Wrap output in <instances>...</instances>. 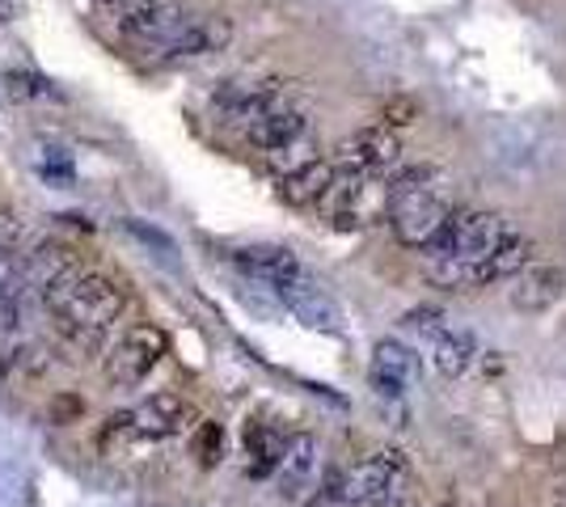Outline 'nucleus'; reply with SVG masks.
<instances>
[{
  "mask_svg": "<svg viewBox=\"0 0 566 507\" xmlns=\"http://www.w3.org/2000/svg\"><path fill=\"white\" fill-rule=\"evenodd\" d=\"M331 182H334V161L313 157L308 166L283 173L280 199L283 203H292V208H313V203H322V194L331 191Z\"/></svg>",
  "mask_w": 566,
  "mask_h": 507,
  "instance_id": "nucleus-14",
  "label": "nucleus"
},
{
  "mask_svg": "<svg viewBox=\"0 0 566 507\" xmlns=\"http://www.w3.org/2000/svg\"><path fill=\"white\" fill-rule=\"evenodd\" d=\"M22 0H0V22H18L22 18Z\"/></svg>",
  "mask_w": 566,
  "mask_h": 507,
  "instance_id": "nucleus-29",
  "label": "nucleus"
},
{
  "mask_svg": "<svg viewBox=\"0 0 566 507\" xmlns=\"http://www.w3.org/2000/svg\"><path fill=\"white\" fill-rule=\"evenodd\" d=\"M43 309H48L72 338L81 342H94L115 326L123 309H127V292L118 288L111 275H90V271H69L55 288H48L43 296Z\"/></svg>",
  "mask_w": 566,
  "mask_h": 507,
  "instance_id": "nucleus-1",
  "label": "nucleus"
},
{
  "mask_svg": "<svg viewBox=\"0 0 566 507\" xmlns=\"http://www.w3.org/2000/svg\"><path fill=\"white\" fill-rule=\"evenodd\" d=\"M473 360H478V338H473L470 330L449 326L444 335L436 338V368H440L444 377H461V372H470Z\"/></svg>",
  "mask_w": 566,
  "mask_h": 507,
  "instance_id": "nucleus-18",
  "label": "nucleus"
},
{
  "mask_svg": "<svg viewBox=\"0 0 566 507\" xmlns=\"http://www.w3.org/2000/svg\"><path fill=\"white\" fill-rule=\"evenodd\" d=\"M115 423L132 440H169V435H182L195 423V411H190L187 398L178 393H153L144 398L140 406L115 414Z\"/></svg>",
  "mask_w": 566,
  "mask_h": 507,
  "instance_id": "nucleus-5",
  "label": "nucleus"
},
{
  "mask_svg": "<svg viewBox=\"0 0 566 507\" xmlns=\"http://www.w3.org/2000/svg\"><path fill=\"white\" fill-rule=\"evenodd\" d=\"M380 119L385 123H415L419 119V102H410V97H389L385 102V110H380Z\"/></svg>",
  "mask_w": 566,
  "mask_h": 507,
  "instance_id": "nucleus-25",
  "label": "nucleus"
},
{
  "mask_svg": "<svg viewBox=\"0 0 566 507\" xmlns=\"http://www.w3.org/2000/svg\"><path fill=\"white\" fill-rule=\"evenodd\" d=\"M528 237H520V233H507L503 242L482 258V263H473V284H495V279H512L520 266L528 263Z\"/></svg>",
  "mask_w": 566,
  "mask_h": 507,
  "instance_id": "nucleus-16",
  "label": "nucleus"
},
{
  "mask_svg": "<svg viewBox=\"0 0 566 507\" xmlns=\"http://www.w3.org/2000/svg\"><path fill=\"white\" fill-rule=\"evenodd\" d=\"M283 444H287V440H283L271 423H262V419L245 423V453H250V474H254V478H266V474L275 469Z\"/></svg>",
  "mask_w": 566,
  "mask_h": 507,
  "instance_id": "nucleus-17",
  "label": "nucleus"
},
{
  "mask_svg": "<svg viewBox=\"0 0 566 507\" xmlns=\"http://www.w3.org/2000/svg\"><path fill=\"white\" fill-rule=\"evenodd\" d=\"M419 377H423L419 356L398 338H380L377 351H373V363H368V385L377 389L380 398H406L410 389L419 385Z\"/></svg>",
  "mask_w": 566,
  "mask_h": 507,
  "instance_id": "nucleus-7",
  "label": "nucleus"
},
{
  "mask_svg": "<svg viewBox=\"0 0 566 507\" xmlns=\"http://www.w3.org/2000/svg\"><path fill=\"white\" fill-rule=\"evenodd\" d=\"M401 145L389 127H364L355 131L352 140H343L334 152V169L338 173H385L389 166H398Z\"/></svg>",
  "mask_w": 566,
  "mask_h": 507,
  "instance_id": "nucleus-6",
  "label": "nucleus"
},
{
  "mask_svg": "<svg viewBox=\"0 0 566 507\" xmlns=\"http://www.w3.org/2000/svg\"><path fill=\"white\" fill-rule=\"evenodd\" d=\"M195 457H199V465H216V461L224 457V427L220 423L203 419L195 427Z\"/></svg>",
  "mask_w": 566,
  "mask_h": 507,
  "instance_id": "nucleus-21",
  "label": "nucleus"
},
{
  "mask_svg": "<svg viewBox=\"0 0 566 507\" xmlns=\"http://www.w3.org/2000/svg\"><path fill=\"white\" fill-rule=\"evenodd\" d=\"M39 169H43V178H51V182H72V157L60 152V148H51Z\"/></svg>",
  "mask_w": 566,
  "mask_h": 507,
  "instance_id": "nucleus-26",
  "label": "nucleus"
},
{
  "mask_svg": "<svg viewBox=\"0 0 566 507\" xmlns=\"http://www.w3.org/2000/svg\"><path fill=\"white\" fill-rule=\"evenodd\" d=\"M123 229L136 237V242H144V245H153L161 258H174L178 254V245H174V237L169 233H161V229H153V224H144V220H136V216H127L123 220Z\"/></svg>",
  "mask_w": 566,
  "mask_h": 507,
  "instance_id": "nucleus-23",
  "label": "nucleus"
},
{
  "mask_svg": "<svg viewBox=\"0 0 566 507\" xmlns=\"http://www.w3.org/2000/svg\"><path fill=\"white\" fill-rule=\"evenodd\" d=\"M4 89H9V97H18V102H30V97H60L48 85V76L30 73V68H13V73H4Z\"/></svg>",
  "mask_w": 566,
  "mask_h": 507,
  "instance_id": "nucleus-20",
  "label": "nucleus"
},
{
  "mask_svg": "<svg viewBox=\"0 0 566 507\" xmlns=\"http://www.w3.org/2000/svg\"><path fill=\"white\" fill-rule=\"evenodd\" d=\"M18 296V258L0 254V305H9Z\"/></svg>",
  "mask_w": 566,
  "mask_h": 507,
  "instance_id": "nucleus-27",
  "label": "nucleus"
},
{
  "mask_svg": "<svg viewBox=\"0 0 566 507\" xmlns=\"http://www.w3.org/2000/svg\"><path fill=\"white\" fill-rule=\"evenodd\" d=\"M233 39V30L224 18H187L169 34L157 51H166L174 60H190V55H212V51H224Z\"/></svg>",
  "mask_w": 566,
  "mask_h": 507,
  "instance_id": "nucleus-12",
  "label": "nucleus"
},
{
  "mask_svg": "<svg viewBox=\"0 0 566 507\" xmlns=\"http://www.w3.org/2000/svg\"><path fill=\"white\" fill-rule=\"evenodd\" d=\"M313 469H317V440H313V435H292V440L283 444V453L271 474H275L280 495L296 499L308 486V478H313Z\"/></svg>",
  "mask_w": 566,
  "mask_h": 507,
  "instance_id": "nucleus-13",
  "label": "nucleus"
},
{
  "mask_svg": "<svg viewBox=\"0 0 566 507\" xmlns=\"http://www.w3.org/2000/svg\"><path fill=\"white\" fill-rule=\"evenodd\" d=\"M233 263L254 279L262 288L280 292L283 284H292L296 275H305V266L296 263V254L292 250H283V245H241L233 254Z\"/></svg>",
  "mask_w": 566,
  "mask_h": 507,
  "instance_id": "nucleus-11",
  "label": "nucleus"
},
{
  "mask_svg": "<svg viewBox=\"0 0 566 507\" xmlns=\"http://www.w3.org/2000/svg\"><path fill=\"white\" fill-rule=\"evenodd\" d=\"M317 157V140L308 136V131H301V136H292V140H283V145L266 148V166L275 169V173H292V169L308 166Z\"/></svg>",
  "mask_w": 566,
  "mask_h": 507,
  "instance_id": "nucleus-19",
  "label": "nucleus"
},
{
  "mask_svg": "<svg viewBox=\"0 0 566 507\" xmlns=\"http://www.w3.org/2000/svg\"><path fill=\"white\" fill-rule=\"evenodd\" d=\"M401 326L415 330V335L440 338L449 330V317H444V309H436V305H423V309H410V314L401 317Z\"/></svg>",
  "mask_w": 566,
  "mask_h": 507,
  "instance_id": "nucleus-22",
  "label": "nucleus"
},
{
  "mask_svg": "<svg viewBox=\"0 0 566 507\" xmlns=\"http://www.w3.org/2000/svg\"><path fill=\"white\" fill-rule=\"evenodd\" d=\"M305 507H347V504L338 499V490H334V486H326V490H317V499H308Z\"/></svg>",
  "mask_w": 566,
  "mask_h": 507,
  "instance_id": "nucleus-28",
  "label": "nucleus"
},
{
  "mask_svg": "<svg viewBox=\"0 0 566 507\" xmlns=\"http://www.w3.org/2000/svg\"><path fill=\"white\" fill-rule=\"evenodd\" d=\"M25 245V220H18L13 212H0V254H13Z\"/></svg>",
  "mask_w": 566,
  "mask_h": 507,
  "instance_id": "nucleus-24",
  "label": "nucleus"
},
{
  "mask_svg": "<svg viewBox=\"0 0 566 507\" xmlns=\"http://www.w3.org/2000/svg\"><path fill=\"white\" fill-rule=\"evenodd\" d=\"M283 305L292 309L296 321H305L308 330H322V335H343V314H338V305H334L326 292L317 288L308 275H296L292 284H283L280 292Z\"/></svg>",
  "mask_w": 566,
  "mask_h": 507,
  "instance_id": "nucleus-8",
  "label": "nucleus"
},
{
  "mask_svg": "<svg viewBox=\"0 0 566 507\" xmlns=\"http://www.w3.org/2000/svg\"><path fill=\"white\" fill-rule=\"evenodd\" d=\"M368 507H406V504H401L398 495H394V490H389V495H380L377 504H368Z\"/></svg>",
  "mask_w": 566,
  "mask_h": 507,
  "instance_id": "nucleus-30",
  "label": "nucleus"
},
{
  "mask_svg": "<svg viewBox=\"0 0 566 507\" xmlns=\"http://www.w3.org/2000/svg\"><path fill=\"white\" fill-rule=\"evenodd\" d=\"M406 478V461L401 453L394 448H385V453H373V457H364L359 465H352L343 478H334V490H338V499L347 507H368L377 504L380 495H389V490H398V483Z\"/></svg>",
  "mask_w": 566,
  "mask_h": 507,
  "instance_id": "nucleus-4",
  "label": "nucleus"
},
{
  "mask_svg": "<svg viewBox=\"0 0 566 507\" xmlns=\"http://www.w3.org/2000/svg\"><path fill=\"white\" fill-rule=\"evenodd\" d=\"M566 292V271L554 263H524L512 275V305L520 314H545Z\"/></svg>",
  "mask_w": 566,
  "mask_h": 507,
  "instance_id": "nucleus-10",
  "label": "nucleus"
},
{
  "mask_svg": "<svg viewBox=\"0 0 566 507\" xmlns=\"http://www.w3.org/2000/svg\"><path fill=\"white\" fill-rule=\"evenodd\" d=\"M182 22L187 13L178 0H123V30L148 47H161Z\"/></svg>",
  "mask_w": 566,
  "mask_h": 507,
  "instance_id": "nucleus-9",
  "label": "nucleus"
},
{
  "mask_svg": "<svg viewBox=\"0 0 566 507\" xmlns=\"http://www.w3.org/2000/svg\"><path fill=\"white\" fill-rule=\"evenodd\" d=\"M507 220L499 212H457L444 220V229L423 245L427 258H461V263H482L503 237H507Z\"/></svg>",
  "mask_w": 566,
  "mask_h": 507,
  "instance_id": "nucleus-2",
  "label": "nucleus"
},
{
  "mask_svg": "<svg viewBox=\"0 0 566 507\" xmlns=\"http://www.w3.org/2000/svg\"><path fill=\"white\" fill-rule=\"evenodd\" d=\"M166 351H169L166 330H161V326H153V321H140V326H132L127 335L118 338L115 351L106 356V377L123 389L140 385L144 377L166 360Z\"/></svg>",
  "mask_w": 566,
  "mask_h": 507,
  "instance_id": "nucleus-3",
  "label": "nucleus"
},
{
  "mask_svg": "<svg viewBox=\"0 0 566 507\" xmlns=\"http://www.w3.org/2000/svg\"><path fill=\"white\" fill-rule=\"evenodd\" d=\"M301 131H308V115L301 110V106H292L287 97H283L280 106H271L262 119H254L250 127H245V136H250L262 152L283 145V140H292V136H301Z\"/></svg>",
  "mask_w": 566,
  "mask_h": 507,
  "instance_id": "nucleus-15",
  "label": "nucleus"
}]
</instances>
